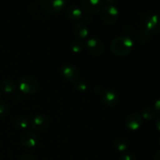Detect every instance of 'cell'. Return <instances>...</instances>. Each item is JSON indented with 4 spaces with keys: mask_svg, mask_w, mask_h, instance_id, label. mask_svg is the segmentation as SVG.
Instances as JSON below:
<instances>
[{
    "mask_svg": "<svg viewBox=\"0 0 160 160\" xmlns=\"http://www.w3.org/2000/svg\"><path fill=\"white\" fill-rule=\"evenodd\" d=\"M111 51L117 56H126L131 52L134 48L132 39L127 36H119L112 40L110 45Z\"/></svg>",
    "mask_w": 160,
    "mask_h": 160,
    "instance_id": "obj_1",
    "label": "cell"
},
{
    "mask_svg": "<svg viewBox=\"0 0 160 160\" xmlns=\"http://www.w3.org/2000/svg\"><path fill=\"white\" fill-rule=\"evenodd\" d=\"M19 88L22 93L26 95H33L38 92L39 84L34 78L31 77H24L19 81Z\"/></svg>",
    "mask_w": 160,
    "mask_h": 160,
    "instance_id": "obj_2",
    "label": "cell"
},
{
    "mask_svg": "<svg viewBox=\"0 0 160 160\" xmlns=\"http://www.w3.org/2000/svg\"><path fill=\"white\" fill-rule=\"evenodd\" d=\"M119 17V10L113 5H107L101 10V19L106 24H113Z\"/></svg>",
    "mask_w": 160,
    "mask_h": 160,
    "instance_id": "obj_3",
    "label": "cell"
},
{
    "mask_svg": "<svg viewBox=\"0 0 160 160\" xmlns=\"http://www.w3.org/2000/svg\"><path fill=\"white\" fill-rule=\"evenodd\" d=\"M86 48H87L88 52L90 54L93 55V56H98L102 55L103 52V49H104V46H103L102 42H101L99 38H91L87 41L86 43Z\"/></svg>",
    "mask_w": 160,
    "mask_h": 160,
    "instance_id": "obj_4",
    "label": "cell"
},
{
    "mask_svg": "<svg viewBox=\"0 0 160 160\" xmlns=\"http://www.w3.org/2000/svg\"><path fill=\"white\" fill-rule=\"evenodd\" d=\"M67 0H41V5L46 11L57 12L62 10L66 6Z\"/></svg>",
    "mask_w": 160,
    "mask_h": 160,
    "instance_id": "obj_5",
    "label": "cell"
},
{
    "mask_svg": "<svg viewBox=\"0 0 160 160\" xmlns=\"http://www.w3.org/2000/svg\"><path fill=\"white\" fill-rule=\"evenodd\" d=\"M81 6L88 13H97L102 9L103 2L102 0H83Z\"/></svg>",
    "mask_w": 160,
    "mask_h": 160,
    "instance_id": "obj_6",
    "label": "cell"
},
{
    "mask_svg": "<svg viewBox=\"0 0 160 160\" xmlns=\"http://www.w3.org/2000/svg\"><path fill=\"white\" fill-rule=\"evenodd\" d=\"M61 74L67 81L70 82H75L79 78L80 73L78 69L70 64H65L61 67Z\"/></svg>",
    "mask_w": 160,
    "mask_h": 160,
    "instance_id": "obj_7",
    "label": "cell"
},
{
    "mask_svg": "<svg viewBox=\"0 0 160 160\" xmlns=\"http://www.w3.org/2000/svg\"><path fill=\"white\" fill-rule=\"evenodd\" d=\"M31 125L33 129L37 131H45L49 126V119L45 115L35 116L31 120Z\"/></svg>",
    "mask_w": 160,
    "mask_h": 160,
    "instance_id": "obj_8",
    "label": "cell"
},
{
    "mask_svg": "<svg viewBox=\"0 0 160 160\" xmlns=\"http://www.w3.org/2000/svg\"><path fill=\"white\" fill-rule=\"evenodd\" d=\"M101 98L103 103L108 106H114L118 102V95L115 91L110 88L102 91Z\"/></svg>",
    "mask_w": 160,
    "mask_h": 160,
    "instance_id": "obj_9",
    "label": "cell"
},
{
    "mask_svg": "<svg viewBox=\"0 0 160 160\" xmlns=\"http://www.w3.org/2000/svg\"><path fill=\"white\" fill-rule=\"evenodd\" d=\"M142 124V117L139 113L133 112L126 120V126L131 131H138Z\"/></svg>",
    "mask_w": 160,
    "mask_h": 160,
    "instance_id": "obj_10",
    "label": "cell"
},
{
    "mask_svg": "<svg viewBox=\"0 0 160 160\" xmlns=\"http://www.w3.org/2000/svg\"><path fill=\"white\" fill-rule=\"evenodd\" d=\"M147 31L153 33H160V15L153 14L145 20Z\"/></svg>",
    "mask_w": 160,
    "mask_h": 160,
    "instance_id": "obj_11",
    "label": "cell"
},
{
    "mask_svg": "<svg viewBox=\"0 0 160 160\" xmlns=\"http://www.w3.org/2000/svg\"><path fill=\"white\" fill-rule=\"evenodd\" d=\"M20 142H21V145L25 148H34L38 143L37 136L33 133H25L24 134L22 135L21 138H20Z\"/></svg>",
    "mask_w": 160,
    "mask_h": 160,
    "instance_id": "obj_12",
    "label": "cell"
},
{
    "mask_svg": "<svg viewBox=\"0 0 160 160\" xmlns=\"http://www.w3.org/2000/svg\"><path fill=\"white\" fill-rule=\"evenodd\" d=\"M67 14V17L73 21H78V20H81L83 17L82 10L75 5H72L68 8Z\"/></svg>",
    "mask_w": 160,
    "mask_h": 160,
    "instance_id": "obj_13",
    "label": "cell"
},
{
    "mask_svg": "<svg viewBox=\"0 0 160 160\" xmlns=\"http://www.w3.org/2000/svg\"><path fill=\"white\" fill-rule=\"evenodd\" d=\"M73 34L78 38L84 39L88 36V29L84 23H77L73 28Z\"/></svg>",
    "mask_w": 160,
    "mask_h": 160,
    "instance_id": "obj_14",
    "label": "cell"
},
{
    "mask_svg": "<svg viewBox=\"0 0 160 160\" xmlns=\"http://www.w3.org/2000/svg\"><path fill=\"white\" fill-rule=\"evenodd\" d=\"M2 91L6 94H12L17 89V84L15 82L11 80H6V81H2L0 85Z\"/></svg>",
    "mask_w": 160,
    "mask_h": 160,
    "instance_id": "obj_15",
    "label": "cell"
},
{
    "mask_svg": "<svg viewBox=\"0 0 160 160\" xmlns=\"http://www.w3.org/2000/svg\"><path fill=\"white\" fill-rule=\"evenodd\" d=\"M129 142L125 138H118L115 141L114 146L119 152H125L128 148Z\"/></svg>",
    "mask_w": 160,
    "mask_h": 160,
    "instance_id": "obj_16",
    "label": "cell"
},
{
    "mask_svg": "<svg viewBox=\"0 0 160 160\" xmlns=\"http://www.w3.org/2000/svg\"><path fill=\"white\" fill-rule=\"evenodd\" d=\"M142 118L145 119L147 120H152V119L156 118V112L154 109H151V108H146L142 112Z\"/></svg>",
    "mask_w": 160,
    "mask_h": 160,
    "instance_id": "obj_17",
    "label": "cell"
},
{
    "mask_svg": "<svg viewBox=\"0 0 160 160\" xmlns=\"http://www.w3.org/2000/svg\"><path fill=\"white\" fill-rule=\"evenodd\" d=\"M84 44L80 41H75L71 44V49L74 53H80L84 50Z\"/></svg>",
    "mask_w": 160,
    "mask_h": 160,
    "instance_id": "obj_18",
    "label": "cell"
},
{
    "mask_svg": "<svg viewBox=\"0 0 160 160\" xmlns=\"http://www.w3.org/2000/svg\"><path fill=\"white\" fill-rule=\"evenodd\" d=\"M28 125H29V121H28V119L24 118V117H20V118H18L16 120V126L19 129H27L28 128Z\"/></svg>",
    "mask_w": 160,
    "mask_h": 160,
    "instance_id": "obj_19",
    "label": "cell"
},
{
    "mask_svg": "<svg viewBox=\"0 0 160 160\" xmlns=\"http://www.w3.org/2000/svg\"><path fill=\"white\" fill-rule=\"evenodd\" d=\"M75 88H76L78 92H84L88 89V84L87 83L84 82V81H79L75 84Z\"/></svg>",
    "mask_w": 160,
    "mask_h": 160,
    "instance_id": "obj_20",
    "label": "cell"
},
{
    "mask_svg": "<svg viewBox=\"0 0 160 160\" xmlns=\"http://www.w3.org/2000/svg\"><path fill=\"white\" fill-rule=\"evenodd\" d=\"M8 111H9L8 105L4 102H0V117H2L7 115Z\"/></svg>",
    "mask_w": 160,
    "mask_h": 160,
    "instance_id": "obj_21",
    "label": "cell"
},
{
    "mask_svg": "<svg viewBox=\"0 0 160 160\" xmlns=\"http://www.w3.org/2000/svg\"><path fill=\"white\" fill-rule=\"evenodd\" d=\"M119 160H136V157L132 153L125 152L120 156Z\"/></svg>",
    "mask_w": 160,
    "mask_h": 160,
    "instance_id": "obj_22",
    "label": "cell"
},
{
    "mask_svg": "<svg viewBox=\"0 0 160 160\" xmlns=\"http://www.w3.org/2000/svg\"><path fill=\"white\" fill-rule=\"evenodd\" d=\"M19 160H34V158L30 154H25L20 157Z\"/></svg>",
    "mask_w": 160,
    "mask_h": 160,
    "instance_id": "obj_23",
    "label": "cell"
},
{
    "mask_svg": "<svg viewBox=\"0 0 160 160\" xmlns=\"http://www.w3.org/2000/svg\"><path fill=\"white\" fill-rule=\"evenodd\" d=\"M154 107H155L154 110L156 111V112H158V113L160 114V99L156 100V102H155Z\"/></svg>",
    "mask_w": 160,
    "mask_h": 160,
    "instance_id": "obj_24",
    "label": "cell"
},
{
    "mask_svg": "<svg viewBox=\"0 0 160 160\" xmlns=\"http://www.w3.org/2000/svg\"><path fill=\"white\" fill-rule=\"evenodd\" d=\"M156 128H157V129L160 131V117L156 119Z\"/></svg>",
    "mask_w": 160,
    "mask_h": 160,
    "instance_id": "obj_25",
    "label": "cell"
},
{
    "mask_svg": "<svg viewBox=\"0 0 160 160\" xmlns=\"http://www.w3.org/2000/svg\"><path fill=\"white\" fill-rule=\"evenodd\" d=\"M154 160H160V150L156 152V156H155Z\"/></svg>",
    "mask_w": 160,
    "mask_h": 160,
    "instance_id": "obj_26",
    "label": "cell"
},
{
    "mask_svg": "<svg viewBox=\"0 0 160 160\" xmlns=\"http://www.w3.org/2000/svg\"><path fill=\"white\" fill-rule=\"evenodd\" d=\"M106 2L107 3L108 5H113V3L115 2L116 0H105Z\"/></svg>",
    "mask_w": 160,
    "mask_h": 160,
    "instance_id": "obj_27",
    "label": "cell"
},
{
    "mask_svg": "<svg viewBox=\"0 0 160 160\" xmlns=\"http://www.w3.org/2000/svg\"><path fill=\"white\" fill-rule=\"evenodd\" d=\"M1 96H2V93H1V92H0V98H1Z\"/></svg>",
    "mask_w": 160,
    "mask_h": 160,
    "instance_id": "obj_28",
    "label": "cell"
},
{
    "mask_svg": "<svg viewBox=\"0 0 160 160\" xmlns=\"http://www.w3.org/2000/svg\"><path fill=\"white\" fill-rule=\"evenodd\" d=\"M159 144H160V141H159Z\"/></svg>",
    "mask_w": 160,
    "mask_h": 160,
    "instance_id": "obj_29",
    "label": "cell"
}]
</instances>
